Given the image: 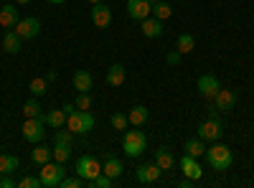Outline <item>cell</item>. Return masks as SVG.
I'll use <instances>...</instances> for the list:
<instances>
[{
    "label": "cell",
    "mask_w": 254,
    "mask_h": 188,
    "mask_svg": "<svg viewBox=\"0 0 254 188\" xmlns=\"http://www.w3.org/2000/svg\"><path fill=\"white\" fill-rule=\"evenodd\" d=\"M56 76H59L56 71H49V74H46V79H49V81H56Z\"/></svg>",
    "instance_id": "obj_42"
},
{
    "label": "cell",
    "mask_w": 254,
    "mask_h": 188,
    "mask_svg": "<svg viewBox=\"0 0 254 188\" xmlns=\"http://www.w3.org/2000/svg\"><path fill=\"white\" fill-rule=\"evenodd\" d=\"M18 5H26V3H33V0H15Z\"/></svg>",
    "instance_id": "obj_44"
},
{
    "label": "cell",
    "mask_w": 254,
    "mask_h": 188,
    "mask_svg": "<svg viewBox=\"0 0 254 188\" xmlns=\"http://www.w3.org/2000/svg\"><path fill=\"white\" fill-rule=\"evenodd\" d=\"M0 3H3V0H0Z\"/></svg>",
    "instance_id": "obj_47"
},
{
    "label": "cell",
    "mask_w": 254,
    "mask_h": 188,
    "mask_svg": "<svg viewBox=\"0 0 254 188\" xmlns=\"http://www.w3.org/2000/svg\"><path fill=\"white\" fill-rule=\"evenodd\" d=\"M74 110H76V104H71V102L64 104V112H66V115H69V112H74Z\"/></svg>",
    "instance_id": "obj_41"
},
{
    "label": "cell",
    "mask_w": 254,
    "mask_h": 188,
    "mask_svg": "<svg viewBox=\"0 0 254 188\" xmlns=\"http://www.w3.org/2000/svg\"><path fill=\"white\" fill-rule=\"evenodd\" d=\"M178 186H181V188H193V186H196V181H193V178H183Z\"/></svg>",
    "instance_id": "obj_40"
},
{
    "label": "cell",
    "mask_w": 254,
    "mask_h": 188,
    "mask_svg": "<svg viewBox=\"0 0 254 188\" xmlns=\"http://www.w3.org/2000/svg\"><path fill=\"white\" fill-rule=\"evenodd\" d=\"M206 148H208V145H206L201 137H190V140H186V145H183V150H186L188 155H193V158L206 155Z\"/></svg>",
    "instance_id": "obj_24"
},
{
    "label": "cell",
    "mask_w": 254,
    "mask_h": 188,
    "mask_svg": "<svg viewBox=\"0 0 254 188\" xmlns=\"http://www.w3.org/2000/svg\"><path fill=\"white\" fill-rule=\"evenodd\" d=\"M56 142H66V145H71V142H74V132H71V130L64 132V130L59 127V130H56Z\"/></svg>",
    "instance_id": "obj_37"
},
{
    "label": "cell",
    "mask_w": 254,
    "mask_h": 188,
    "mask_svg": "<svg viewBox=\"0 0 254 188\" xmlns=\"http://www.w3.org/2000/svg\"><path fill=\"white\" fill-rule=\"evenodd\" d=\"M44 135H46V120H44V112H41L38 117H26V122H23V137H26V142H41L44 140Z\"/></svg>",
    "instance_id": "obj_6"
},
{
    "label": "cell",
    "mask_w": 254,
    "mask_h": 188,
    "mask_svg": "<svg viewBox=\"0 0 254 188\" xmlns=\"http://www.w3.org/2000/svg\"><path fill=\"white\" fill-rule=\"evenodd\" d=\"M92 84H94V79H92V74L87 69H76L74 71V89L76 92H89Z\"/></svg>",
    "instance_id": "obj_19"
},
{
    "label": "cell",
    "mask_w": 254,
    "mask_h": 188,
    "mask_svg": "<svg viewBox=\"0 0 254 188\" xmlns=\"http://www.w3.org/2000/svg\"><path fill=\"white\" fill-rule=\"evenodd\" d=\"M13 171H18V158L8 155V153H0V176H10Z\"/></svg>",
    "instance_id": "obj_25"
},
{
    "label": "cell",
    "mask_w": 254,
    "mask_h": 188,
    "mask_svg": "<svg viewBox=\"0 0 254 188\" xmlns=\"http://www.w3.org/2000/svg\"><path fill=\"white\" fill-rule=\"evenodd\" d=\"M181 171H183V178H193V181H198V178L203 176V168H201L198 158L188 155V153L181 158Z\"/></svg>",
    "instance_id": "obj_12"
},
{
    "label": "cell",
    "mask_w": 254,
    "mask_h": 188,
    "mask_svg": "<svg viewBox=\"0 0 254 188\" xmlns=\"http://www.w3.org/2000/svg\"><path fill=\"white\" fill-rule=\"evenodd\" d=\"M18 188H44V183H41L38 176H23L18 181Z\"/></svg>",
    "instance_id": "obj_34"
},
{
    "label": "cell",
    "mask_w": 254,
    "mask_h": 188,
    "mask_svg": "<svg viewBox=\"0 0 254 188\" xmlns=\"http://www.w3.org/2000/svg\"><path fill=\"white\" fill-rule=\"evenodd\" d=\"M147 117H150V112H147V107H142V104H135V107L127 112V120H130L132 127H142V125H147Z\"/></svg>",
    "instance_id": "obj_20"
},
{
    "label": "cell",
    "mask_w": 254,
    "mask_h": 188,
    "mask_svg": "<svg viewBox=\"0 0 254 188\" xmlns=\"http://www.w3.org/2000/svg\"><path fill=\"white\" fill-rule=\"evenodd\" d=\"M28 89H31V94H33V97H44V94H46V89H49V79H44V76L31 79Z\"/></svg>",
    "instance_id": "obj_29"
},
{
    "label": "cell",
    "mask_w": 254,
    "mask_h": 188,
    "mask_svg": "<svg viewBox=\"0 0 254 188\" xmlns=\"http://www.w3.org/2000/svg\"><path fill=\"white\" fill-rule=\"evenodd\" d=\"M92 23H94L97 28H110V26H112V10L104 5V3L92 5Z\"/></svg>",
    "instance_id": "obj_13"
},
{
    "label": "cell",
    "mask_w": 254,
    "mask_h": 188,
    "mask_svg": "<svg viewBox=\"0 0 254 188\" xmlns=\"http://www.w3.org/2000/svg\"><path fill=\"white\" fill-rule=\"evenodd\" d=\"M31 158H33V163L44 165V163L54 160V148H49V145H41V142H36V148L31 150Z\"/></svg>",
    "instance_id": "obj_22"
},
{
    "label": "cell",
    "mask_w": 254,
    "mask_h": 188,
    "mask_svg": "<svg viewBox=\"0 0 254 188\" xmlns=\"http://www.w3.org/2000/svg\"><path fill=\"white\" fill-rule=\"evenodd\" d=\"M221 122H219V117H208V120H203L201 125H198V137L203 140V142H216L219 137H221Z\"/></svg>",
    "instance_id": "obj_8"
},
{
    "label": "cell",
    "mask_w": 254,
    "mask_h": 188,
    "mask_svg": "<svg viewBox=\"0 0 254 188\" xmlns=\"http://www.w3.org/2000/svg\"><path fill=\"white\" fill-rule=\"evenodd\" d=\"M46 3H51V5H64L66 0H46Z\"/></svg>",
    "instance_id": "obj_43"
},
{
    "label": "cell",
    "mask_w": 254,
    "mask_h": 188,
    "mask_svg": "<svg viewBox=\"0 0 254 188\" xmlns=\"http://www.w3.org/2000/svg\"><path fill=\"white\" fill-rule=\"evenodd\" d=\"M206 158H208V165L214 171H229V165L234 163V153H231L229 145H221V142H214L206 148Z\"/></svg>",
    "instance_id": "obj_1"
},
{
    "label": "cell",
    "mask_w": 254,
    "mask_h": 188,
    "mask_svg": "<svg viewBox=\"0 0 254 188\" xmlns=\"http://www.w3.org/2000/svg\"><path fill=\"white\" fill-rule=\"evenodd\" d=\"M23 41H31V38H36L38 33H41V20L38 18H33V15H28V18H20L18 23H15V28H13Z\"/></svg>",
    "instance_id": "obj_9"
},
{
    "label": "cell",
    "mask_w": 254,
    "mask_h": 188,
    "mask_svg": "<svg viewBox=\"0 0 254 188\" xmlns=\"http://www.w3.org/2000/svg\"><path fill=\"white\" fill-rule=\"evenodd\" d=\"M176 49H178L181 54H190V51L196 49V38L190 36V33H181L178 41H176Z\"/></svg>",
    "instance_id": "obj_27"
},
{
    "label": "cell",
    "mask_w": 254,
    "mask_h": 188,
    "mask_svg": "<svg viewBox=\"0 0 254 188\" xmlns=\"http://www.w3.org/2000/svg\"><path fill=\"white\" fill-rule=\"evenodd\" d=\"M20 49H23V38H20L13 28H8L5 36H3V51L5 54H18Z\"/></svg>",
    "instance_id": "obj_18"
},
{
    "label": "cell",
    "mask_w": 254,
    "mask_h": 188,
    "mask_svg": "<svg viewBox=\"0 0 254 188\" xmlns=\"http://www.w3.org/2000/svg\"><path fill=\"white\" fill-rule=\"evenodd\" d=\"M125 79H127V69H125L122 64H112V66L107 69V84H110V87H122Z\"/></svg>",
    "instance_id": "obj_21"
},
{
    "label": "cell",
    "mask_w": 254,
    "mask_h": 188,
    "mask_svg": "<svg viewBox=\"0 0 254 188\" xmlns=\"http://www.w3.org/2000/svg\"><path fill=\"white\" fill-rule=\"evenodd\" d=\"M69 158H71V145H66V142H54V160H59V163L66 165Z\"/></svg>",
    "instance_id": "obj_28"
},
{
    "label": "cell",
    "mask_w": 254,
    "mask_h": 188,
    "mask_svg": "<svg viewBox=\"0 0 254 188\" xmlns=\"http://www.w3.org/2000/svg\"><path fill=\"white\" fill-rule=\"evenodd\" d=\"M87 3H92V5H97V3H102V0H87Z\"/></svg>",
    "instance_id": "obj_46"
},
{
    "label": "cell",
    "mask_w": 254,
    "mask_h": 188,
    "mask_svg": "<svg viewBox=\"0 0 254 188\" xmlns=\"http://www.w3.org/2000/svg\"><path fill=\"white\" fill-rule=\"evenodd\" d=\"M196 89H198V94H201L206 102H211V99L216 97V92L221 89V84H219V79H216L214 74H201L198 81H196Z\"/></svg>",
    "instance_id": "obj_7"
},
{
    "label": "cell",
    "mask_w": 254,
    "mask_h": 188,
    "mask_svg": "<svg viewBox=\"0 0 254 188\" xmlns=\"http://www.w3.org/2000/svg\"><path fill=\"white\" fill-rule=\"evenodd\" d=\"M18 20H20V15H18V5L5 3L3 8H0V26H3V28H15Z\"/></svg>",
    "instance_id": "obj_17"
},
{
    "label": "cell",
    "mask_w": 254,
    "mask_h": 188,
    "mask_svg": "<svg viewBox=\"0 0 254 188\" xmlns=\"http://www.w3.org/2000/svg\"><path fill=\"white\" fill-rule=\"evenodd\" d=\"M181 56H183V54H181L178 49H176V51H168V56H165L168 66H178V64H181Z\"/></svg>",
    "instance_id": "obj_38"
},
{
    "label": "cell",
    "mask_w": 254,
    "mask_h": 188,
    "mask_svg": "<svg viewBox=\"0 0 254 188\" xmlns=\"http://www.w3.org/2000/svg\"><path fill=\"white\" fill-rule=\"evenodd\" d=\"M102 173L110 176L112 181H117L125 173V163L120 158H115V155H107V158H104V163H102Z\"/></svg>",
    "instance_id": "obj_16"
},
{
    "label": "cell",
    "mask_w": 254,
    "mask_h": 188,
    "mask_svg": "<svg viewBox=\"0 0 254 188\" xmlns=\"http://www.w3.org/2000/svg\"><path fill=\"white\" fill-rule=\"evenodd\" d=\"M155 163L160 165V171H171L173 168V155H171V150H168V148H158L155 150Z\"/></svg>",
    "instance_id": "obj_26"
},
{
    "label": "cell",
    "mask_w": 254,
    "mask_h": 188,
    "mask_svg": "<svg viewBox=\"0 0 254 188\" xmlns=\"http://www.w3.org/2000/svg\"><path fill=\"white\" fill-rule=\"evenodd\" d=\"M18 181H13L10 176H0V188H15Z\"/></svg>",
    "instance_id": "obj_39"
},
{
    "label": "cell",
    "mask_w": 254,
    "mask_h": 188,
    "mask_svg": "<svg viewBox=\"0 0 254 188\" xmlns=\"http://www.w3.org/2000/svg\"><path fill=\"white\" fill-rule=\"evenodd\" d=\"M66 127L74 135H89L94 130V115L89 110H74L66 115Z\"/></svg>",
    "instance_id": "obj_2"
},
{
    "label": "cell",
    "mask_w": 254,
    "mask_h": 188,
    "mask_svg": "<svg viewBox=\"0 0 254 188\" xmlns=\"http://www.w3.org/2000/svg\"><path fill=\"white\" fill-rule=\"evenodd\" d=\"M110 122H112V127L120 130V132H125V130H127V125H130V120H127L125 112H115V115L110 117Z\"/></svg>",
    "instance_id": "obj_32"
},
{
    "label": "cell",
    "mask_w": 254,
    "mask_h": 188,
    "mask_svg": "<svg viewBox=\"0 0 254 188\" xmlns=\"http://www.w3.org/2000/svg\"><path fill=\"white\" fill-rule=\"evenodd\" d=\"M153 15H155L158 20H168V18L173 15V5L165 3V0H160L158 5H153Z\"/></svg>",
    "instance_id": "obj_30"
},
{
    "label": "cell",
    "mask_w": 254,
    "mask_h": 188,
    "mask_svg": "<svg viewBox=\"0 0 254 188\" xmlns=\"http://www.w3.org/2000/svg\"><path fill=\"white\" fill-rule=\"evenodd\" d=\"M140 33L145 38H158L163 36V20H158L155 15H147L145 20H140Z\"/></svg>",
    "instance_id": "obj_15"
},
{
    "label": "cell",
    "mask_w": 254,
    "mask_h": 188,
    "mask_svg": "<svg viewBox=\"0 0 254 188\" xmlns=\"http://www.w3.org/2000/svg\"><path fill=\"white\" fill-rule=\"evenodd\" d=\"M81 186H87V181L79 178V176H74V178L64 176V178H61V183H59V188H81Z\"/></svg>",
    "instance_id": "obj_33"
},
{
    "label": "cell",
    "mask_w": 254,
    "mask_h": 188,
    "mask_svg": "<svg viewBox=\"0 0 254 188\" xmlns=\"http://www.w3.org/2000/svg\"><path fill=\"white\" fill-rule=\"evenodd\" d=\"M64 176H66V168H64V163H59V160L44 163L41 171H38V178H41V183H44L46 188H59Z\"/></svg>",
    "instance_id": "obj_4"
},
{
    "label": "cell",
    "mask_w": 254,
    "mask_h": 188,
    "mask_svg": "<svg viewBox=\"0 0 254 188\" xmlns=\"http://www.w3.org/2000/svg\"><path fill=\"white\" fill-rule=\"evenodd\" d=\"M76 110H92V97H89V92H79V97H76Z\"/></svg>",
    "instance_id": "obj_36"
},
{
    "label": "cell",
    "mask_w": 254,
    "mask_h": 188,
    "mask_svg": "<svg viewBox=\"0 0 254 188\" xmlns=\"http://www.w3.org/2000/svg\"><path fill=\"white\" fill-rule=\"evenodd\" d=\"M112 183H115V181H112L110 176H104V173H99V176H97L94 181H89L87 186H89V188H110Z\"/></svg>",
    "instance_id": "obj_35"
},
{
    "label": "cell",
    "mask_w": 254,
    "mask_h": 188,
    "mask_svg": "<svg viewBox=\"0 0 254 188\" xmlns=\"http://www.w3.org/2000/svg\"><path fill=\"white\" fill-rule=\"evenodd\" d=\"M147 3H150V5H158V3H160V0H147Z\"/></svg>",
    "instance_id": "obj_45"
},
{
    "label": "cell",
    "mask_w": 254,
    "mask_h": 188,
    "mask_svg": "<svg viewBox=\"0 0 254 188\" xmlns=\"http://www.w3.org/2000/svg\"><path fill=\"white\" fill-rule=\"evenodd\" d=\"M211 102H214V107H216L219 112H231V110L237 107V92L221 87V89L216 92V97L211 99Z\"/></svg>",
    "instance_id": "obj_10"
},
{
    "label": "cell",
    "mask_w": 254,
    "mask_h": 188,
    "mask_svg": "<svg viewBox=\"0 0 254 188\" xmlns=\"http://www.w3.org/2000/svg\"><path fill=\"white\" fill-rule=\"evenodd\" d=\"M41 112V104H38V99L33 97V99H26V104H23V117H38Z\"/></svg>",
    "instance_id": "obj_31"
},
{
    "label": "cell",
    "mask_w": 254,
    "mask_h": 188,
    "mask_svg": "<svg viewBox=\"0 0 254 188\" xmlns=\"http://www.w3.org/2000/svg\"><path fill=\"white\" fill-rule=\"evenodd\" d=\"M160 173H163V171H160V165H158L155 160H153V163H142L140 168L135 171V176H137L140 183H155V181L160 178Z\"/></svg>",
    "instance_id": "obj_14"
},
{
    "label": "cell",
    "mask_w": 254,
    "mask_h": 188,
    "mask_svg": "<svg viewBox=\"0 0 254 188\" xmlns=\"http://www.w3.org/2000/svg\"><path fill=\"white\" fill-rule=\"evenodd\" d=\"M74 173L89 183V181H94V178L102 173V163H99L94 155H81V158L76 160V165H74Z\"/></svg>",
    "instance_id": "obj_5"
},
{
    "label": "cell",
    "mask_w": 254,
    "mask_h": 188,
    "mask_svg": "<svg viewBox=\"0 0 254 188\" xmlns=\"http://www.w3.org/2000/svg\"><path fill=\"white\" fill-rule=\"evenodd\" d=\"M44 120H46V125L51 130H59V127L66 125V112H64V107L61 110H51V112H44Z\"/></svg>",
    "instance_id": "obj_23"
},
{
    "label": "cell",
    "mask_w": 254,
    "mask_h": 188,
    "mask_svg": "<svg viewBox=\"0 0 254 188\" xmlns=\"http://www.w3.org/2000/svg\"><path fill=\"white\" fill-rule=\"evenodd\" d=\"M127 15L132 20H145L147 15H153V5L147 0H127Z\"/></svg>",
    "instance_id": "obj_11"
},
{
    "label": "cell",
    "mask_w": 254,
    "mask_h": 188,
    "mask_svg": "<svg viewBox=\"0 0 254 188\" xmlns=\"http://www.w3.org/2000/svg\"><path fill=\"white\" fill-rule=\"evenodd\" d=\"M122 150L127 158H140L147 150V137L142 130H125L122 135Z\"/></svg>",
    "instance_id": "obj_3"
}]
</instances>
